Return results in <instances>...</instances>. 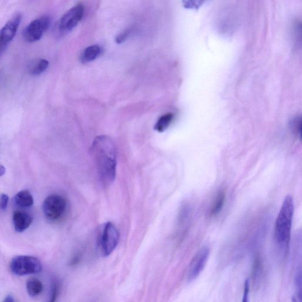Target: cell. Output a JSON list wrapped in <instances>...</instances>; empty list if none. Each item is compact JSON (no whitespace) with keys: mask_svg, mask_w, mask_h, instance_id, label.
<instances>
[{"mask_svg":"<svg viewBox=\"0 0 302 302\" xmlns=\"http://www.w3.org/2000/svg\"><path fill=\"white\" fill-rule=\"evenodd\" d=\"M84 14V7L82 4H78L71 8L66 13L59 22V29L63 33L71 31L76 26Z\"/></svg>","mask_w":302,"mask_h":302,"instance_id":"cell-8","label":"cell"},{"mask_svg":"<svg viewBox=\"0 0 302 302\" xmlns=\"http://www.w3.org/2000/svg\"><path fill=\"white\" fill-rule=\"evenodd\" d=\"M174 118V115L172 113H168L162 116L155 124L154 129L159 132L165 131L173 123Z\"/></svg>","mask_w":302,"mask_h":302,"instance_id":"cell-16","label":"cell"},{"mask_svg":"<svg viewBox=\"0 0 302 302\" xmlns=\"http://www.w3.org/2000/svg\"><path fill=\"white\" fill-rule=\"evenodd\" d=\"M68 202L63 197L52 194L43 202V211L48 219L53 222L59 220L65 216Z\"/></svg>","mask_w":302,"mask_h":302,"instance_id":"cell-5","label":"cell"},{"mask_svg":"<svg viewBox=\"0 0 302 302\" xmlns=\"http://www.w3.org/2000/svg\"><path fill=\"white\" fill-rule=\"evenodd\" d=\"M91 150L101 182L105 185L111 184L117 172V152L114 142L108 136H98L93 142Z\"/></svg>","mask_w":302,"mask_h":302,"instance_id":"cell-1","label":"cell"},{"mask_svg":"<svg viewBox=\"0 0 302 302\" xmlns=\"http://www.w3.org/2000/svg\"><path fill=\"white\" fill-rule=\"evenodd\" d=\"M22 20L21 14H15L0 30V51L3 50L8 43L14 39Z\"/></svg>","mask_w":302,"mask_h":302,"instance_id":"cell-9","label":"cell"},{"mask_svg":"<svg viewBox=\"0 0 302 302\" xmlns=\"http://www.w3.org/2000/svg\"><path fill=\"white\" fill-rule=\"evenodd\" d=\"M49 65L47 60H35L28 65L29 74L33 76L41 75L48 68Z\"/></svg>","mask_w":302,"mask_h":302,"instance_id":"cell-14","label":"cell"},{"mask_svg":"<svg viewBox=\"0 0 302 302\" xmlns=\"http://www.w3.org/2000/svg\"><path fill=\"white\" fill-rule=\"evenodd\" d=\"M226 201V194L224 191H221L214 200L213 205L210 209V216H216L219 214L225 205Z\"/></svg>","mask_w":302,"mask_h":302,"instance_id":"cell-15","label":"cell"},{"mask_svg":"<svg viewBox=\"0 0 302 302\" xmlns=\"http://www.w3.org/2000/svg\"><path fill=\"white\" fill-rule=\"evenodd\" d=\"M205 0H182V4L188 9L198 10L204 4Z\"/></svg>","mask_w":302,"mask_h":302,"instance_id":"cell-17","label":"cell"},{"mask_svg":"<svg viewBox=\"0 0 302 302\" xmlns=\"http://www.w3.org/2000/svg\"><path fill=\"white\" fill-rule=\"evenodd\" d=\"M33 217L27 212L17 210L14 212L13 223L14 228L18 233H22L29 228L33 223Z\"/></svg>","mask_w":302,"mask_h":302,"instance_id":"cell-10","label":"cell"},{"mask_svg":"<svg viewBox=\"0 0 302 302\" xmlns=\"http://www.w3.org/2000/svg\"><path fill=\"white\" fill-rule=\"evenodd\" d=\"M10 269L11 273L19 277L39 274L42 271L41 261L30 255H18L11 261Z\"/></svg>","mask_w":302,"mask_h":302,"instance_id":"cell-4","label":"cell"},{"mask_svg":"<svg viewBox=\"0 0 302 302\" xmlns=\"http://www.w3.org/2000/svg\"><path fill=\"white\" fill-rule=\"evenodd\" d=\"M101 49L100 46L93 45L87 48L81 55L80 59L83 63L91 62L95 60L101 53Z\"/></svg>","mask_w":302,"mask_h":302,"instance_id":"cell-12","label":"cell"},{"mask_svg":"<svg viewBox=\"0 0 302 302\" xmlns=\"http://www.w3.org/2000/svg\"><path fill=\"white\" fill-rule=\"evenodd\" d=\"M58 293H59V286H58L57 284L54 283L51 289L50 302H54L56 301Z\"/></svg>","mask_w":302,"mask_h":302,"instance_id":"cell-22","label":"cell"},{"mask_svg":"<svg viewBox=\"0 0 302 302\" xmlns=\"http://www.w3.org/2000/svg\"><path fill=\"white\" fill-rule=\"evenodd\" d=\"M5 173V168L3 165H0V177L4 176Z\"/></svg>","mask_w":302,"mask_h":302,"instance_id":"cell-24","label":"cell"},{"mask_svg":"<svg viewBox=\"0 0 302 302\" xmlns=\"http://www.w3.org/2000/svg\"><path fill=\"white\" fill-rule=\"evenodd\" d=\"M293 213L294 202L292 197L287 196L281 205L275 224V239L281 248H286L289 245Z\"/></svg>","mask_w":302,"mask_h":302,"instance_id":"cell-2","label":"cell"},{"mask_svg":"<svg viewBox=\"0 0 302 302\" xmlns=\"http://www.w3.org/2000/svg\"><path fill=\"white\" fill-rule=\"evenodd\" d=\"M250 290V282L249 279L246 280L244 286V293L243 302H248V296Z\"/></svg>","mask_w":302,"mask_h":302,"instance_id":"cell-21","label":"cell"},{"mask_svg":"<svg viewBox=\"0 0 302 302\" xmlns=\"http://www.w3.org/2000/svg\"><path fill=\"white\" fill-rule=\"evenodd\" d=\"M51 24L50 17L43 16L31 22L23 30V37L26 41L36 42L41 39L43 34L47 31Z\"/></svg>","mask_w":302,"mask_h":302,"instance_id":"cell-6","label":"cell"},{"mask_svg":"<svg viewBox=\"0 0 302 302\" xmlns=\"http://www.w3.org/2000/svg\"><path fill=\"white\" fill-rule=\"evenodd\" d=\"M8 202H9V197L7 194H0V212L6 210Z\"/></svg>","mask_w":302,"mask_h":302,"instance_id":"cell-18","label":"cell"},{"mask_svg":"<svg viewBox=\"0 0 302 302\" xmlns=\"http://www.w3.org/2000/svg\"><path fill=\"white\" fill-rule=\"evenodd\" d=\"M301 120L300 118H296L293 121V130L296 134H300Z\"/></svg>","mask_w":302,"mask_h":302,"instance_id":"cell-20","label":"cell"},{"mask_svg":"<svg viewBox=\"0 0 302 302\" xmlns=\"http://www.w3.org/2000/svg\"><path fill=\"white\" fill-rule=\"evenodd\" d=\"M120 240V233L117 226L107 222L101 226L98 235V248L101 255L108 256L114 251Z\"/></svg>","mask_w":302,"mask_h":302,"instance_id":"cell-3","label":"cell"},{"mask_svg":"<svg viewBox=\"0 0 302 302\" xmlns=\"http://www.w3.org/2000/svg\"><path fill=\"white\" fill-rule=\"evenodd\" d=\"M210 250L208 247H202L200 251L197 252L191 260L189 265L187 272V280L191 281L195 280L201 274L204 269L206 263L207 262Z\"/></svg>","mask_w":302,"mask_h":302,"instance_id":"cell-7","label":"cell"},{"mask_svg":"<svg viewBox=\"0 0 302 302\" xmlns=\"http://www.w3.org/2000/svg\"><path fill=\"white\" fill-rule=\"evenodd\" d=\"M26 289L29 295L31 297H36L42 293L43 284L38 278H31L26 283Z\"/></svg>","mask_w":302,"mask_h":302,"instance_id":"cell-13","label":"cell"},{"mask_svg":"<svg viewBox=\"0 0 302 302\" xmlns=\"http://www.w3.org/2000/svg\"><path fill=\"white\" fill-rule=\"evenodd\" d=\"M14 203L20 208L31 207L34 204V199L31 193L27 190L20 191L14 198Z\"/></svg>","mask_w":302,"mask_h":302,"instance_id":"cell-11","label":"cell"},{"mask_svg":"<svg viewBox=\"0 0 302 302\" xmlns=\"http://www.w3.org/2000/svg\"><path fill=\"white\" fill-rule=\"evenodd\" d=\"M15 298H14V296L12 295L9 294L7 296H5L4 298V302H15Z\"/></svg>","mask_w":302,"mask_h":302,"instance_id":"cell-23","label":"cell"},{"mask_svg":"<svg viewBox=\"0 0 302 302\" xmlns=\"http://www.w3.org/2000/svg\"><path fill=\"white\" fill-rule=\"evenodd\" d=\"M130 32V30H127L126 31H125L124 33L118 35V36L116 37V42H117L118 44H122V43H123L124 42H126V40L129 36Z\"/></svg>","mask_w":302,"mask_h":302,"instance_id":"cell-19","label":"cell"}]
</instances>
